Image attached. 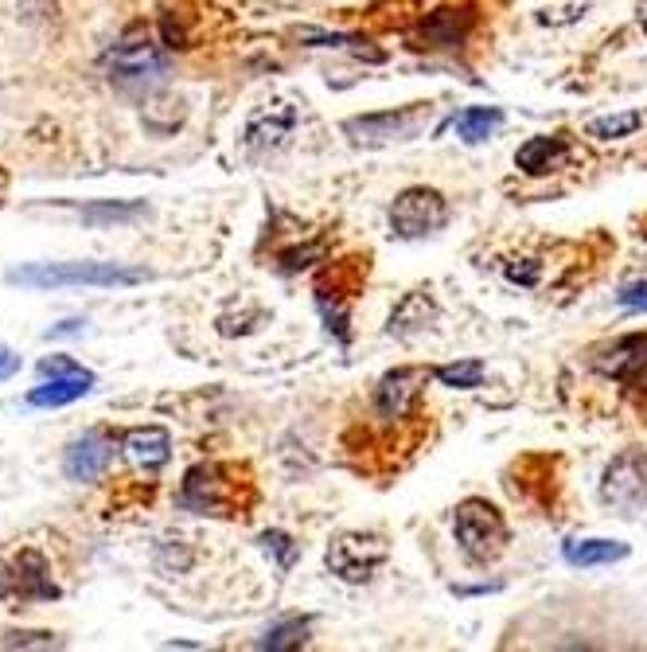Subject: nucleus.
I'll list each match as a JSON object with an SVG mask.
<instances>
[{"label":"nucleus","mask_w":647,"mask_h":652,"mask_svg":"<svg viewBox=\"0 0 647 652\" xmlns=\"http://www.w3.org/2000/svg\"><path fill=\"white\" fill-rule=\"evenodd\" d=\"M620 559H628V543H620V540L565 543V563H570V567H612V563Z\"/></svg>","instance_id":"obj_19"},{"label":"nucleus","mask_w":647,"mask_h":652,"mask_svg":"<svg viewBox=\"0 0 647 652\" xmlns=\"http://www.w3.org/2000/svg\"><path fill=\"white\" fill-rule=\"evenodd\" d=\"M12 575H16L20 597H32V602H51V597H59V587L51 582V567L44 563L39 551H24V555L12 563Z\"/></svg>","instance_id":"obj_17"},{"label":"nucleus","mask_w":647,"mask_h":652,"mask_svg":"<svg viewBox=\"0 0 647 652\" xmlns=\"http://www.w3.org/2000/svg\"><path fill=\"white\" fill-rule=\"evenodd\" d=\"M387 540L375 535V531H343L328 547V570L340 575L343 582H367L387 563Z\"/></svg>","instance_id":"obj_9"},{"label":"nucleus","mask_w":647,"mask_h":652,"mask_svg":"<svg viewBox=\"0 0 647 652\" xmlns=\"http://www.w3.org/2000/svg\"><path fill=\"white\" fill-rule=\"evenodd\" d=\"M449 224V200L437 188H406L390 204V227L398 239H426Z\"/></svg>","instance_id":"obj_8"},{"label":"nucleus","mask_w":647,"mask_h":652,"mask_svg":"<svg viewBox=\"0 0 647 652\" xmlns=\"http://www.w3.org/2000/svg\"><path fill=\"white\" fill-rule=\"evenodd\" d=\"M601 500L617 508L620 516L647 512V454L644 449H624L609 461L601 476Z\"/></svg>","instance_id":"obj_6"},{"label":"nucleus","mask_w":647,"mask_h":652,"mask_svg":"<svg viewBox=\"0 0 647 652\" xmlns=\"http://www.w3.org/2000/svg\"><path fill=\"white\" fill-rule=\"evenodd\" d=\"M503 270H508V278L511 281H518V286H538V266L530 258H523V262H508V266H503Z\"/></svg>","instance_id":"obj_28"},{"label":"nucleus","mask_w":647,"mask_h":652,"mask_svg":"<svg viewBox=\"0 0 647 652\" xmlns=\"http://www.w3.org/2000/svg\"><path fill=\"white\" fill-rule=\"evenodd\" d=\"M453 535L461 555L468 563H476V567L496 563L503 555V547H508V523H503L500 508L480 500V496H468V500L456 504Z\"/></svg>","instance_id":"obj_2"},{"label":"nucleus","mask_w":647,"mask_h":652,"mask_svg":"<svg viewBox=\"0 0 647 652\" xmlns=\"http://www.w3.org/2000/svg\"><path fill=\"white\" fill-rule=\"evenodd\" d=\"M261 547H266V551H273V555H278L281 570H289V567H293V559H296V543L289 540L285 531H266V535H261Z\"/></svg>","instance_id":"obj_25"},{"label":"nucleus","mask_w":647,"mask_h":652,"mask_svg":"<svg viewBox=\"0 0 647 652\" xmlns=\"http://www.w3.org/2000/svg\"><path fill=\"white\" fill-rule=\"evenodd\" d=\"M636 387H647V367H644V375L636 379Z\"/></svg>","instance_id":"obj_34"},{"label":"nucleus","mask_w":647,"mask_h":652,"mask_svg":"<svg viewBox=\"0 0 647 652\" xmlns=\"http://www.w3.org/2000/svg\"><path fill=\"white\" fill-rule=\"evenodd\" d=\"M429 375L422 367H394L379 379L375 387V410H379L382 422H402L414 414L417 399H422V387H426Z\"/></svg>","instance_id":"obj_10"},{"label":"nucleus","mask_w":647,"mask_h":652,"mask_svg":"<svg viewBox=\"0 0 647 652\" xmlns=\"http://www.w3.org/2000/svg\"><path fill=\"white\" fill-rule=\"evenodd\" d=\"M429 122V106L414 102L402 106V110H382V113H363V118H347L343 133L363 145V149H382V145H394V141H410L426 130Z\"/></svg>","instance_id":"obj_5"},{"label":"nucleus","mask_w":647,"mask_h":652,"mask_svg":"<svg viewBox=\"0 0 647 652\" xmlns=\"http://www.w3.org/2000/svg\"><path fill=\"white\" fill-rule=\"evenodd\" d=\"M434 375L444 383V387H461V391H472L484 383V364L480 360H456V364H441L434 367Z\"/></svg>","instance_id":"obj_24"},{"label":"nucleus","mask_w":647,"mask_h":652,"mask_svg":"<svg viewBox=\"0 0 647 652\" xmlns=\"http://www.w3.org/2000/svg\"><path fill=\"white\" fill-rule=\"evenodd\" d=\"M434 321H437L434 298H429L426 289H414V293H406V298L398 301L394 313H390L387 333L390 336H414V333H426Z\"/></svg>","instance_id":"obj_18"},{"label":"nucleus","mask_w":647,"mask_h":652,"mask_svg":"<svg viewBox=\"0 0 647 652\" xmlns=\"http://www.w3.org/2000/svg\"><path fill=\"white\" fill-rule=\"evenodd\" d=\"M148 274L118 262H32L9 270L12 286L24 289H71V286H94V289H125L141 286Z\"/></svg>","instance_id":"obj_1"},{"label":"nucleus","mask_w":647,"mask_h":652,"mask_svg":"<svg viewBox=\"0 0 647 652\" xmlns=\"http://www.w3.org/2000/svg\"><path fill=\"white\" fill-rule=\"evenodd\" d=\"M113 454H118V442L106 434V430H86L83 438H74L63 454V473L71 481H98L106 469L113 466Z\"/></svg>","instance_id":"obj_11"},{"label":"nucleus","mask_w":647,"mask_h":652,"mask_svg":"<svg viewBox=\"0 0 647 652\" xmlns=\"http://www.w3.org/2000/svg\"><path fill=\"white\" fill-rule=\"evenodd\" d=\"M308 617H293V621H281L273 625V629H266V637L258 641V649H269V652H285V649H301V644L308 641Z\"/></svg>","instance_id":"obj_22"},{"label":"nucleus","mask_w":647,"mask_h":652,"mask_svg":"<svg viewBox=\"0 0 647 652\" xmlns=\"http://www.w3.org/2000/svg\"><path fill=\"white\" fill-rule=\"evenodd\" d=\"M148 215L145 200H133V204H121V200H94L83 207V224L86 227H110V224H133Z\"/></svg>","instance_id":"obj_21"},{"label":"nucleus","mask_w":647,"mask_h":652,"mask_svg":"<svg viewBox=\"0 0 647 652\" xmlns=\"http://www.w3.org/2000/svg\"><path fill=\"white\" fill-rule=\"evenodd\" d=\"M472 9H437L422 20V28L414 32V47H426V51H441V47H461L472 32Z\"/></svg>","instance_id":"obj_14"},{"label":"nucleus","mask_w":647,"mask_h":652,"mask_svg":"<svg viewBox=\"0 0 647 652\" xmlns=\"http://www.w3.org/2000/svg\"><path fill=\"white\" fill-rule=\"evenodd\" d=\"M4 200H9V172L0 168V207H4Z\"/></svg>","instance_id":"obj_33"},{"label":"nucleus","mask_w":647,"mask_h":652,"mask_svg":"<svg viewBox=\"0 0 647 652\" xmlns=\"http://www.w3.org/2000/svg\"><path fill=\"white\" fill-rule=\"evenodd\" d=\"M83 325H86V321H63V325H59V328H47V340H51V336H71V333H83Z\"/></svg>","instance_id":"obj_31"},{"label":"nucleus","mask_w":647,"mask_h":652,"mask_svg":"<svg viewBox=\"0 0 647 652\" xmlns=\"http://www.w3.org/2000/svg\"><path fill=\"white\" fill-rule=\"evenodd\" d=\"M20 372V355L12 352L9 345H0V383L4 379H12V375Z\"/></svg>","instance_id":"obj_29"},{"label":"nucleus","mask_w":647,"mask_h":652,"mask_svg":"<svg viewBox=\"0 0 647 652\" xmlns=\"http://www.w3.org/2000/svg\"><path fill=\"white\" fill-rule=\"evenodd\" d=\"M589 367H593V372L609 375V379L636 383L639 375H644V367H647V333L620 336V340H612V345L593 348Z\"/></svg>","instance_id":"obj_12"},{"label":"nucleus","mask_w":647,"mask_h":652,"mask_svg":"<svg viewBox=\"0 0 647 652\" xmlns=\"http://www.w3.org/2000/svg\"><path fill=\"white\" fill-rule=\"evenodd\" d=\"M39 375H44V383L28 391V407H39V410H56V407H66V402H78L83 395H90L94 383H98V375H94L90 367H78L71 355H47V360H39Z\"/></svg>","instance_id":"obj_7"},{"label":"nucleus","mask_w":647,"mask_h":652,"mask_svg":"<svg viewBox=\"0 0 647 652\" xmlns=\"http://www.w3.org/2000/svg\"><path fill=\"white\" fill-rule=\"evenodd\" d=\"M296 130V106L293 102H266L251 122H246V149L251 153H273L281 149Z\"/></svg>","instance_id":"obj_13"},{"label":"nucleus","mask_w":647,"mask_h":652,"mask_svg":"<svg viewBox=\"0 0 647 652\" xmlns=\"http://www.w3.org/2000/svg\"><path fill=\"white\" fill-rule=\"evenodd\" d=\"M644 125V113L628 110V113H609V118H597V122H589V137L593 141H620V137H632V133Z\"/></svg>","instance_id":"obj_23"},{"label":"nucleus","mask_w":647,"mask_h":652,"mask_svg":"<svg viewBox=\"0 0 647 652\" xmlns=\"http://www.w3.org/2000/svg\"><path fill=\"white\" fill-rule=\"evenodd\" d=\"M503 125V110H496V106H472V110H461L453 118V130L461 141H488L491 133Z\"/></svg>","instance_id":"obj_20"},{"label":"nucleus","mask_w":647,"mask_h":652,"mask_svg":"<svg viewBox=\"0 0 647 652\" xmlns=\"http://www.w3.org/2000/svg\"><path fill=\"white\" fill-rule=\"evenodd\" d=\"M617 301L624 309H636V313H647V281H628V286L620 289Z\"/></svg>","instance_id":"obj_27"},{"label":"nucleus","mask_w":647,"mask_h":652,"mask_svg":"<svg viewBox=\"0 0 647 652\" xmlns=\"http://www.w3.org/2000/svg\"><path fill=\"white\" fill-rule=\"evenodd\" d=\"M636 20H639V28H644V36H647V0H639L636 4Z\"/></svg>","instance_id":"obj_32"},{"label":"nucleus","mask_w":647,"mask_h":652,"mask_svg":"<svg viewBox=\"0 0 647 652\" xmlns=\"http://www.w3.org/2000/svg\"><path fill=\"white\" fill-rule=\"evenodd\" d=\"M51 633H4V649H56Z\"/></svg>","instance_id":"obj_26"},{"label":"nucleus","mask_w":647,"mask_h":652,"mask_svg":"<svg viewBox=\"0 0 647 652\" xmlns=\"http://www.w3.org/2000/svg\"><path fill=\"white\" fill-rule=\"evenodd\" d=\"M106 71H110V83L125 86V90H137V86H152L164 75V51L157 47V39L145 36V32H130L125 39L106 51Z\"/></svg>","instance_id":"obj_4"},{"label":"nucleus","mask_w":647,"mask_h":652,"mask_svg":"<svg viewBox=\"0 0 647 652\" xmlns=\"http://www.w3.org/2000/svg\"><path fill=\"white\" fill-rule=\"evenodd\" d=\"M565 153H570L565 133H542V137H530L518 145L515 165L523 168L527 177H546V172H554V168L562 165Z\"/></svg>","instance_id":"obj_16"},{"label":"nucleus","mask_w":647,"mask_h":652,"mask_svg":"<svg viewBox=\"0 0 647 652\" xmlns=\"http://www.w3.org/2000/svg\"><path fill=\"white\" fill-rule=\"evenodd\" d=\"M121 454L137 469H160L172 457V438L164 426H133L121 434Z\"/></svg>","instance_id":"obj_15"},{"label":"nucleus","mask_w":647,"mask_h":652,"mask_svg":"<svg viewBox=\"0 0 647 652\" xmlns=\"http://www.w3.org/2000/svg\"><path fill=\"white\" fill-rule=\"evenodd\" d=\"M180 508L199 516H239L234 508H242L239 500V481L227 466H195L184 473V485H180Z\"/></svg>","instance_id":"obj_3"},{"label":"nucleus","mask_w":647,"mask_h":652,"mask_svg":"<svg viewBox=\"0 0 647 652\" xmlns=\"http://www.w3.org/2000/svg\"><path fill=\"white\" fill-rule=\"evenodd\" d=\"M9 594H16V575H12V567L0 563V597H9Z\"/></svg>","instance_id":"obj_30"}]
</instances>
